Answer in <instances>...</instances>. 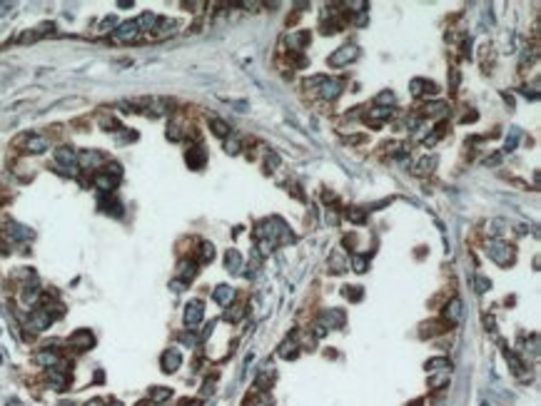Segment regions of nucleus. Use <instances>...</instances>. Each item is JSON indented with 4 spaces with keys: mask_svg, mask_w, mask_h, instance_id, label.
<instances>
[{
    "mask_svg": "<svg viewBox=\"0 0 541 406\" xmlns=\"http://www.w3.org/2000/svg\"><path fill=\"white\" fill-rule=\"evenodd\" d=\"M486 254L496 262V264L507 267V264L514 262V247L507 244V242H501V239H491V242L486 244Z\"/></svg>",
    "mask_w": 541,
    "mask_h": 406,
    "instance_id": "obj_1",
    "label": "nucleus"
},
{
    "mask_svg": "<svg viewBox=\"0 0 541 406\" xmlns=\"http://www.w3.org/2000/svg\"><path fill=\"white\" fill-rule=\"evenodd\" d=\"M55 162H58V167H62L60 172H65V174L78 172V152L70 145H60L55 150Z\"/></svg>",
    "mask_w": 541,
    "mask_h": 406,
    "instance_id": "obj_2",
    "label": "nucleus"
},
{
    "mask_svg": "<svg viewBox=\"0 0 541 406\" xmlns=\"http://www.w3.org/2000/svg\"><path fill=\"white\" fill-rule=\"evenodd\" d=\"M23 152H28V155H43V152H48L50 150V137L48 135H25L23 140Z\"/></svg>",
    "mask_w": 541,
    "mask_h": 406,
    "instance_id": "obj_3",
    "label": "nucleus"
},
{
    "mask_svg": "<svg viewBox=\"0 0 541 406\" xmlns=\"http://www.w3.org/2000/svg\"><path fill=\"white\" fill-rule=\"evenodd\" d=\"M357 55H359V50H357L354 45H342V48H337V50L330 55V65L332 67H344V65H349L352 60H357Z\"/></svg>",
    "mask_w": 541,
    "mask_h": 406,
    "instance_id": "obj_4",
    "label": "nucleus"
},
{
    "mask_svg": "<svg viewBox=\"0 0 541 406\" xmlns=\"http://www.w3.org/2000/svg\"><path fill=\"white\" fill-rule=\"evenodd\" d=\"M5 237H8L10 242H28V239H32V230L25 227V225H20V222L8 219V222H5Z\"/></svg>",
    "mask_w": 541,
    "mask_h": 406,
    "instance_id": "obj_5",
    "label": "nucleus"
},
{
    "mask_svg": "<svg viewBox=\"0 0 541 406\" xmlns=\"http://www.w3.org/2000/svg\"><path fill=\"white\" fill-rule=\"evenodd\" d=\"M50 324H53V314H50L48 309H43V307L32 309L30 317H28V326H30V329H35V331H45Z\"/></svg>",
    "mask_w": 541,
    "mask_h": 406,
    "instance_id": "obj_6",
    "label": "nucleus"
},
{
    "mask_svg": "<svg viewBox=\"0 0 541 406\" xmlns=\"http://www.w3.org/2000/svg\"><path fill=\"white\" fill-rule=\"evenodd\" d=\"M102 162H105V155L100 150H83L78 155V167H83V170H95Z\"/></svg>",
    "mask_w": 541,
    "mask_h": 406,
    "instance_id": "obj_7",
    "label": "nucleus"
},
{
    "mask_svg": "<svg viewBox=\"0 0 541 406\" xmlns=\"http://www.w3.org/2000/svg\"><path fill=\"white\" fill-rule=\"evenodd\" d=\"M67 344L73 349H78V351H88V349H92V344H95V337H92L90 329H78V331L67 339Z\"/></svg>",
    "mask_w": 541,
    "mask_h": 406,
    "instance_id": "obj_8",
    "label": "nucleus"
},
{
    "mask_svg": "<svg viewBox=\"0 0 541 406\" xmlns=\"http://www.w3.org/2000/svg\"><path fill=\"white\" fill-rule=\"evenodd\" d=\"M137 35H140V30H137V25H135V20H125V23H120L118 28L113 30V38H115V40H120V43L137 40Z\"/></svg>",
    "mask_w": 541,
    "mask_h": 406,
    "instance_id": "obj_9",
    "label": "nucleus"
},
{
    "mask_svg": "<svg viewBox=\"0 0 541 406\" xmlns=\"http://www.w3.org/2000/svg\"><path fill=\"white\" fill-rule=\"evenodd\" d=\"M344 312L342 309H324L322 314H319V324L324 326V329H339V326H344Z\"/></svg>",
    "mask_w": 541,
    "mask_h": 406,
    "instance_id": "obj_10",
    "label": "nucleus"
},
{
    "mask_svg": "<svg viewBox=\"0 0 541 406\" xmlns=\"http://www.w3.org/2000/svg\"><path fill=\"white\" fill-rule=\"evenodd\" d=\"M160 364H162V372H165V374H175V372L182 366V354L177 349H167V351L162 354Z\"/></svg>",
    "mask_w": 541,
    "mask_h": 406,
    "instance_id": "obj_11",
    "label": "nucleus"
},
{
    "mask_svg": "<svg viewBox=\"0 0 541 406\" xmlns=\"http://www.w3.org/2000/svg\"><path fill=\"white\" fill-rule=\"evenodd\" d=\"M202 317H205V304H202L200 299H192V302L185 307V324L195 326V324L202 321Z\"/></svg>",
    "mask_w": 541,
    "mask_h": 406,
    "instance_id": "obj_12",
    "label": "nucleus"
},
{
    "mask_svg": "<svg viewBox=\"0 0 541 406\" xmlns=\"http://www.w3.org/2000/svg\"><path fill=\"white\" fill-rule=\"evenodd\" d=\"M35 361L40 366H45V369H53V366H60L62 364V356L58 351H53V349H43V351L35 354Z\"/></svg>",
    "mask_w": 541,
    "mask_h": 406,
    "instance_id": "obj_13",
    "label": "nucleus"
},
{
    "mask_svg": "<svg viewBox=\"0 0 541 406\" xmlns=\"http://www.w3.org/2000/svg\"><path fill=\"white\" fill-rule=\"evenodd\" d=\"M118 177H113V174H107V172H97L95 177H92V184L100 190V192H105V195H110L115 187H118Z\"/></svg>",
    "mask_w": 541,
    "mask_h": 406,
    "instance_id": "obj_14",
    "label": "nucleus"
},
{
    "mask_svg": "<svg viewBox=\"0 0 541 406\" xmlns=\"http://www.w3.org/2000/svg\"><path fill=\"white\" fill-rule=\"evenodd\" d=\"M444 321H447L449 326H454V324L461 321V299H459V297H454L449 304L444 307Z\"/></svg>",
    "mask_w": 541,
    "mask_h": 406,
    "instance_id": "obj_15",
    "label": "nucleus"
},
{
    "mask_svg": "<svg viewBox=\"0 0 541 406\" xmlns=\"http://www.w3.org/2000/svg\"><path fill=\"white\" fill-rule=\"evenodd\" d=\"M185 160H187L190 170H202V167H205L207 155H205V150H202V147H190V150H187V155H185Z\"/></svg>",
    "mask_w": 541,
    "mask_h": 406,
    "instance_id": "obj_16",
    "label": "nucleus"
},
{
    "mask_svg": "<svg viewBox=\"0 0 541 406\" xmlns=\"http://www.w3.org/2000/svg\"><path fill=\"white\" fill-rule=\"evenodd\" d=\"M339 92H342V83L334 80V78H324V83L319 85V95H322L324 100H337Z\"/></svg>",
    "mask_w": 541,
    "mask_h": 406,
    "instance_id": "obj_17",
    "label": "nucleus"
},
{
    "mask_svg": "<svg viewBox=\"0 0 541 406\" xmlns=\"http://www.w3.org/2000/svg\"><path fill=\"white\" fill-rule=\"evenodd\" d=\"M307 43H309V30H295V32L287 35V45H290L292 53H300Z\"/></svg>",
    "mask_w": 541,
    "mask_h": 406,
    "instance_id": "obj_18",
    "label": "nucleus"
},
{
    "mask_svg": "<svg viewBox=\"0 0 541 406\" xmlns=\"http://www.w3.org/2000/svg\"><path fill=\"white\" fill-rule=\"evenodd\" d=\"M409 90H412L414 97H421V95H434V92H437V85H434L431 80H421V78H417V80L409 83Z\"/></svg>",
    "mask_w": 541,
    "mask_h": 406,
    "instance_id": "obj_19",
    "label": "nucleus"
},
{
    "mask_svg": "<svg viewBox=\"0 0 541 406\" xmlns=\"http://www.w3.org/2000/svg\"><path fill=\"white\" fill-rule=\"evenodd\" d=\"M212 299H214L220 307H230V302L235 299V289L227 287V284H220V287H214V291H212Z\"/></svg>",
    "mask_w": 541,
    "mask_h": 406,
    "instance_id": "obj_20",
    "label": "nucleus"
},
{
    "mask_svg": "<svg viewBox=\"0 0 541 406\" xmlns=\"http://www.w3.org/2000/svg\"><path fill=\"white\" fill-rule=\"evenodd\" d=\"M177 274H180V282H190V279H195V274H197V262H190V260H182L180 264H177Z\"/></svg>",
    "mask_w": 541,
    "mask_h": 406,
    "instance_id": "obj_21",
    "label": "nucleus"
},
{
    "mask_svg": "<svg viewBox=\"0 0 541 406\" xmlns=\"http://www.w3.org/2000/svg\"><path fill=\"white\" fill-rule=\"evenodd\" d=\"M389 117H391V107H379V105H374V107L367 113V122L379 125V122H384V120H389Z\"/></svg>",
    "mask_w": 541,
    "mask_h": 406,
    "instance_id": "obj_22",
    "label": "nucleus"
},
{
    "mask_svg": "<svg viewBox=\"0 0 541 406\" xmlns=\"http://www.w3.org/2000/svg\"><path fill=\"white\" fill-rule=\"evenodd\" d=\"M225 267H227V272H232V274H237L242 269V254L237 249H227V254H225Z\"/></svg>",
    "mask_w": 541,
    "mask_h": 406,
    "instance_id": "obj_23",
    "label": "nucleus"
},
{
    "mask_svg": "<svg viewBox=\"0 0 541 406\" xmlns=\"http://www.w3.org/2000/svg\"><path fill=\"white\" fill-rule=\"evenodd\" d=\"M426 372H429V374H437V372H451V361L447 359V356L429 359V361H426Z\"/></svg>",
    "mask_w": 541,
    "mask_h": 406,
    "instance_id": "obj_24",
    "label": "nucleus"
},
{
    "mask_svg": "<svg viewBox=\"0 0 541 406\" xmlns=\"http://www.w3.org/2000/svg\"><path fill=\"white\" fill-rule=\"evenodd\" d=\"M504 356H507V361H509V366H511V372L516 374V377H524V361L519 359V354L516 351H511V349H504Z\"/></svg>",
    "mask_w": 541,
    "mask_h": 406,
    "instance_id": "obj_25",
    "label": "nucleus"
},
{
    "mask_svg": "<svg viewBox=\"0 0 541 406\" xmlns=\"http://www.w3.org/2000/svg\"><path fill=\"white\" fill-rule=\"evenodd\" d=\"M297 349H300V342H297V339L292 337V339H287V342H282V347H279V351H277V354H279L282 359H295V356L300 354Z\"/></svg>",
    "mask_w": 541,
    "mask_h": 406,
    "instance_id": "obj_26",
    "label": "nucleus"
},
{
    "mask_svg": "<svg viewBox=\"0 0 541 406\" xmlns=\"http://www.w3.org/2000/svg\"><path fill=\"white\" fill-rule=\"evenodd\" d=\"M434 167H437V157H434V155H431V157H429V155H424L419 162L414 165V174H419V177L421 174H429Z\"/></svg>",
    "mask_w": 541,
    "mask_h": 406,
    "instance_id": "obj_27",
    "label": "nucleus"
},
{
    "mask_svg": "<svg viewBox=\"0 0 541 406\" xmlns=\"http://www.w3.org/2000/svg\"><path fill=\"white\" fill-rule=\"evenodd\" d=\"M330 269L332 272H344L347 269V257H344L342 249H337V252L330 254Z\"/></svg>",
    "mask_w": 541,
    "mask_h": 406,
    "instance_id": "obj_28",
    "label": "nucleus"
},
{
    "mask_svg": "<svg viewBox=\"0 0 541 406\" xmlns=\"http://www.w3.org/2000/svg\"><path fill=\"white\" fill-rule=\"evenodd\" d=\"M244 314H247V307H244V304H232V307L225 312V319L232 321V324H237V321L244 319Z\"/></svg>",
    "mask_w": 541,
    "mask_h": 406,
    "instance_id": "obj_29",
    "label": "nucleus"
},
{
    "mask_svg": "<svg viewBox=\"0 0 541 406\" xmlns=\"http://www.w3.org/2000/svg\"><path fill=\"white\" fill-rule=\"evenodd\" d=\"M148 105L152 107L155 115H165V113H170V107H172V102H170V100H162V97H152V100H148Z\"/></svg>",
    "mask_w": 541,
    "mask_h": 406,
    "instance_id": "obj_30",
    "label": "nucleus"
},
{
    "mask_svg": "<svg viewBox=\"0 0 541 406\" xmlns=\"http://www.w3.org/2000/svg\"><path fill=\"white\" fill-rule=\"evenodd\" d=\"M40 297H43V291H40L38 284H32V287L25 284V287H23V302H25V304H35Z\"/></svg>",
    "mask_w": 541,
    "mask_h": 406,
    "instance_id": "obj_31",
    "label": "nucleus"
},
{
    "mask_svg": "<svg viewBox=\"0 0 541 406\" xmlns=\"http://www.w3.org/2000/svg\"><path fill=\"white\" fill-rule=\"evenodd\" d=\"M170 396H172V389H167V386H155L150 391V401H155V404H162Z\"/></svg>",
    "mask_w": 541,
    "mask_h": 406,
    "instance_id": "obj_32",
    "label": "nucleus"
},
{
    "mask_svg": "<svg viewBox=\"0 0 541 406\" xmlns=\"http://www.w3.org/2000/svg\"><path fill=\"white\" fill-rule=\"evenodd\" d=\"M155 23H157V15H155V13H142V15L135 20L137 30H152L155 28Z\"/></svg>",
    "mask_w": 541,
    "mask_h": 406,
    "instance_id": "obj_33",
    "label": "nucleus"
},
{
    "mask_svg": "<svg viewBox=\"0 0 541 406\" xmlns=\"http://www.w3.org/2000/svg\"><path fill=\"white\" fill-rule=\"evenodd\" d=\"M210 125H212V132H214L217 137H227V135H230V125H227L225 120H220V117H212Z\"/></svg>",
    "mask_w": 541,
    "mask_h": 406,
    "instance_id": "obj_34",
    "label": "nucleus"
},
{
    "mask_svg": "<svg viewBox=\"0 0 541 406\" xmlns=\"http://www.w3.org/2000/svg\"><path fill=\"white\" fill-rule=\"evenodd\" d=\"M214 260V247H212V242H200V262L205 264V262H212Z\"/></svg>",
    "mask_w": 541,
    "mask_h": 406,
    "instance_id": "obj_35",
    "label": "nucleus"
},
{
    "mask_svg": "<svg viewBox=\"0 0 541 406\" xmlns=\"http://www.w3.org/2000/svg\"><path fill=\"white\" fill-rule=\"evenodd\" d=\"M367 267H369V262H367L364 254H354V257H352V269H354L357 274H364V272H367Z\"/></svg>",
    "mask_w": 541,
    "mask_h": 406,
    "instance_id": "obj_36",
    "label": "nucleus"
},
{
    "mask_svg": "<svg viewBox=\"0 0 541 406\" xmlns=\"http://www.w3.org/2000/svg\"><path fill=\"white\" fill-rule=\"evenodd\" d=\"M377 105H379V107H389V105H394V92H391V90L379 92V95H377Z\"/></svg>",
    "mask_w": 541,
    "mask_h": 406,
    "instance_id": "obj_37",
    "label": "nucleus"
},
{
    "mask_svg": "<svg viewBox=\"0 0 541 406\" xmlns=\"http://www.w3.org/2000/svg\"><path fill=\"white\" fill-rule=\"evenodd\" d=\"M170 28H175V23L172 20H167V18H157V23H155V32L157 35H162V32H170Z\"/></svg>",
    "mask_w": 541,
    "mask_h": 406,
    "instance_id": "obj_38",
    "label": "nucleus"
},
{
    "mask_svg": "<svg viewBox=\"0 0 541 406\" xmlns=\"http://www.w3.org/2000/svg\"><path fill=\"white\" fill-rule=\"evenodd\" d=\"M344 297H347L349 302H362L364 291H362V287H344Z\"/></svg>",
    "mask_w": 541,
    "mask_h": 406,
    "instance_id": "obj_39",
    "label": "nucleus"
},
{
    "mask_svg": "<svg viewBox=\"0 0 541 406\" xmlns=\"http://www.w3.org/2000/svg\"><path fill=\"white\" fill-rule=\"evenodd\" d=\"M424 113H426V115H444V113H447V105H444V102H431V105L424 107Z\"/></svg>",
    "mask_w": 541,
    "mask_h": 406,
    "instance_id": "obj_40",
    "label": "nucleus"
},
{
    "mask_svg": "<svg viewBox=\"0 0 541 406\" xmlns=\"http://www.w3.org/2000/svg\"><path fill=\"white\" fill-rule=\"evenodd\" d=\"M447 381H449V372H442L439 377H431V379H429V386H431V389H439V386H444Z\"/></svg>",
    "mask_w": 541,
    "mask_h": 406,
    "instance_id": "obj_41",
    "label": "nucleus"
},
{
    "mask_svg": "<svg viewBox=\"0 0 541 406\" xmlns=\"http://www.w3.org/2000/svg\"><path fill=\"white\" fill-rule=\"evenodd\" d=\"M474 289L479 291V294H484L486 289H491V282H489L486 277H477V279H474Z\"/></svg>",
    "mask_w": 541,
    "mask_h": 406,
    "instance_id": "obj_42",
    "label": "nucleus"
},
{
    "mask_svg": "<svg viewBox=\"0 0 541 406\" xmlns=\"http://www.w3.org/2000/svg\"><path fill=\"white\" fill-rule=\"evenodd\" d=\"M324 78H327V75H314V78H307V80H304V87H309V90H314V87H317V90H319V85L324 83Z\"/></svg>",
    "mask_w": 541,
    "mask_h": 406,
    "instance_id": "obj_43",
    "label": "nucleus"
},
{
    "mask_svg": "<svg viewBox=\"0 0 541 406\" xmlns=\"http://www.w3.org/2000/svg\"><path fill=\"white\" fill-rule=\"evenodd\" d=\"M102 172H107V174H113V177H118V179H120V177H122V167L118 165V162H107Z\"/></svg>",
    "mask_w": 541,
    "mask_h": 406,
    "instance_id": "obj_44",
    "label": "nucleus"
},
{
    "mask_svg": "<svg viewBox=\"0 0 541 406\" xmlns=\"http://www.w3.org/2000/svg\"><path fill=\"white\" fill-rule=\"evenodd\" d=\"M519 135H521V132H519V127H514V130H511V135L507 137V152H511V150L516 147V142H519Z\"/></svg>",
    "mask_w": 541,
    "mask_h": 406,
    "instance_id": "obj_45",
    "label": "nucleus"
},
{
    "mask_svg": "<svg viewBox=\"0 0 541 406\" xmlns=\"http://www.w3.org/2000/svg\"><path fill=\"white\" fill-rule=\"evenodd\" d=\"M426 329H429V334H442V331H447V329H449V324H439V321H431V324H426Z\"/></svg>",
    "mask_w": 541,
    "mask_h": 406,
    "instance_id": "obj_46",
    "label": "nucleus"
},
{
    "mask_svg": "<svg viewBox=\"0 0 541 406\" xmlns=\"http://www.w3.org/2000/svg\"><path fill=\"white\" fill-rule=\"evenodd\" d=\"M225 150H227L230 155H237V152H240V140H237V137H230V140L225 142Z\"/></svg>",
    "mask_w": 541,
    "mask_h": 406,
    "instance_id": "obj_47",
    "label": "nucleus"
},
{
    "mask_svg": "<svg viewBox=\"0 0 541 406\" xmlns=\"http://www.w3.org/2000/svg\"><path fill=\"white\" fill-rule=\"evenodd\" d=\"M347 217H349L352 222H357V225L364 222V212H362V209H349V212H347Z\"/></svg>",
    "mask_w": 541,
    "mask_h": 406,
    "instance_id": "obj_48",
    "label": "nucleus"
},
{
    "mask_svg": "<svg viewBox=\"0 0 541 406\" xmlns=\"http://www.w3.org/2000/svg\"><path fill=\"white\" fill-rule=\"evenodd\" d=\"M347 8H354V13H364V10H367V3H347Z\"/></svg>",
    "mask_w": 541,
    "mask_h": 406,
    "instance_id": "obj_49",
    "label": "nucleus"
},
{
    "mask_svg": "<svg viewBox=\"0 0 541 406\" xmlns=\"http://www.w3.org/2000/svg\"><path fill=\"white\" fill-rule=\"evenodd\" d=\"M212 391H214V379H212V381H205V386H202V394H205V396L212 394Z\"/></svg>",
    "mask_w": 541,
    "mask_h": 406,
    "instance_id": "obj_50",
    "label": "nucleus"
},
{
    "mask_svg": "<svg viewBox=\"0 0 541 406\" xmlns=\"http://www.w3.org/2000/svg\"><path fill=\"white\" fill-rule=\"evenodd\" d=\"M180 339H182V344H190V347H192V344L197 342V339H195V334H182Z\"/></svg>",
    "mask_w": 541,
    "mask_h": 406,
    "instance_id": "obj_51",
    "label": "nucleus"
},
{
    "mask_svg": "<svg viewBox=\"0 0 541 406\" xmlns=\"http://www.w3.org/2000/svg\"><path fill=\"white\" fill-rule=\"evenodd\" d=\"M102 28H118V20H115V18H105V20H102Z\"/></svg>",
    "mask_w": 541,
    "mask_h": 406,
    "instance_id": "obj_52",
    "label": "nucleus"
},
{
    "mask_svg": "<svg viewBox=\"0 0 541 406\" xmlns=\"http://www.w3.org/2000/svg\"><path fill=\"white\" fill-rule=\"evenodd\" d=\"M277 165H279V157H277V155L272 152L270 157H267V167H277Z\"/></svg>",
    "mask_w": 541,
    "mask_h": 406,
    "instance_id": "obj_53",
    "label": "nucleus"
},
{
    "mask_svg": "<svg viewBox=\"0 0 541 406\" xmlns=\"http://www.w3.org/2000/svg\"><path fill=\"white\" fill-rule=\"evenodd\" d=\"M170 287H172V291H182V289H185V282H180V279H175V282H172Z\"/></svg>",
    "mask_w": 541,
    "mask_h": 406,
    "instance_id": "obj_54",
    "label": "nucleus"
},
{
    "mask_svg": "<svg viewBox=\"0 0 541 406\" xmlns=\"http://www.w3.org/2000/svg\"><path fill=\"white\" fill-rule=\"evenodd\" d=\"M456 85H459V72H456V70H451V85H449V87L454 90Z\"/></svg>",
    "mask_w": 541,
    "mask_h": 406,
    "instance_id": "obj_55",
    "label": "nucleus"
},
{
    "mask_svg": "<svg viewBox=\"0 0 541 406\" xmlns=\"http://www.w3.org/2000/svg\"><path fill=\"white\" fill-rule=\"evenodd\" d=\"M477 117H479V115H477V113H466V115L461 117V122H474Z\"/></svg>",
    "mask_w": 541,
    "mask_h": 406,
    "instance_id": "obj_56",
    "label": "nucleus"
},
{
    "mask_svg": "<svg viewBox=\"0 0 541 406\" xmlns=\"http://www.w3.org/2000/svg\"><path fill=\"white\" fill-rule=\"evenodd\" d=\"M85 406H105V401H102V399H90Z\"/></svg>",
    "mask_w": 541,
    "mask_h": 406,
    "instance_id": "obj_57",
    "label": "nucleus"
},
{
    "mask_svg": "<svg viewBox=\"0 0 541 406\" xmlns=\"http://www.w3.org/2000/svg\"><path fill=\"white\" fill-rule=\"evenodd\" d=\"M357 25H367V15H359V18H357Z\"/></svg>",
    "mask_w": 541,
    "mask_h": 406,
    "instance_id": "obj_58",
    "label": "nucleus"
},
{
    "mask_svg": "<svg viewBox=\"0 0 541 406\" xmlns=\"http://www.w3.org/2000/svg\"><path fill=\"white\" fill-rule=\"evenodd\" d=\"M60 406H75V404H70V401H62V404H60Z\"/></svg>",
    "mask_w": 541,
    "mask_h": 406,
    "instance_id": "obj_59",
    "label": "nucleus"
},
{
    "mask_svg": "<svg viewBox=\"0 0 541 406\" xmlns=\"http://www.w3.org/2000/svg\"><path fill=\"white\" fill-rule=\"evenodd\" d=\"M110 406H122V404H120V401H113V404H110Z\"/></svg>",
    "mask_w": 541,
    "mask_h": 406,
    "instance_id": "obj_60",
    "label": "nucleus"
},
{
    "mask_svg": "<svg viewBox=\"0 0 541 406\" xmlns=\"http://www.w3.org/2000/svg\"><path fill=\"white\" fill-rule=\"evenodd\" d=\"M412 406H421V401H414V404H412Z\"/></svg>",
    "mask_w": 541,
    "mask_h": 406,
    "instance_id": "obj_61",
    "label": "nucleus"
}]
</instances>
